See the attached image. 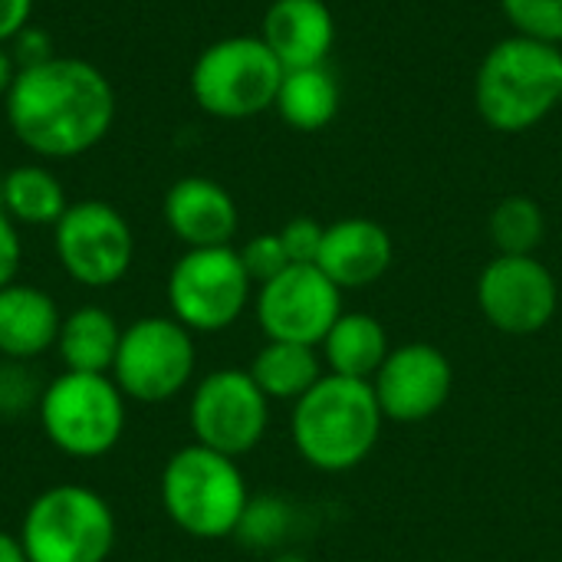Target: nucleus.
I'll use <instances>...</instances> for the list:
<instances>
[{
  "label": "nucleus",
  "mask_w": 562,
  "mask_h": 562,
  "mask_svg": "<svg viewBox=\"0 0 562 562\" xmlns=\"http://www.w3.org/2000/svg\"><path fill=\"white\" fill-rule=\"evenodd\" d=\"M3 109L23 148L43 158H76L109 135L115 92L92 63L53 56L40 66L16 69Z\"/></svg>",
  "instance_id": "obj_1"
},
{
  "label": "nucleus",
  "mask_w": 562,
  "mask_h": 562,
  "mask_svg": "<svg viewBox=\"0 0 562 562\" xmlns=\"http://www.w3.org/2000/svg\"><path fill=\"white\" fill-rule=\"evenodd\" d=\"M382 408L372 382L326 372L300 402H293L290 435L300 458L326 474L359 468L379 445Z\"/></svg>",
  "instance_id": "obj_2"
},
{
  "label": "nucleus",
  "mask_w": 562,
  "mask_h": 562,
  "mask_svg": "<svg viewBox=\"0 0 562 562\" xmlns=\"http://www.w3.org/2000/svg\"><path fill=\"white\" fill-rule=\"evenodd\" d=\"M474 105L494 132L520 135L562 105V46L507 36L474 76Z\"/></svg>",
  "instance_id": "obj_3"
},
{
  "label": "nucleus",
  "mask_w": 562,
  "mask_h": 562,
  "mask_svg": "<svg viewBox=\"0 0 562 562\" xmlns=\"http://www.w3.org/2000/svg\"><path fill=\"white\" fill-rule=\"evenodd\" d=\"M158 497L168 520L191 540L234 537L250 504L240 464L198 441L178 448L165 461Z\"/></svg>",
  "instance_id": "obj_4"
},
{
  "label": "nucleus",
  "mask_w": 562,
  "mask_h": 562,
  "mask_svg": "<svg viewBox=\"0 0 562 562\" xmlns=\"http://www.w3.org/2000/svg\"><path fill=\"white\" fill-rule=\"evenodd\" d=\"M36 418L43 438L72 461H95L119 448L128 422V398L112 375L59 372L40 389Z\"/></svg>",
  "instance_id": "obj_5"
},
{
  "label": "nucleus",
  "mask_w": 562,
  "mask_h": 562,
  "mask_svg": "<svg viewBox=\"0 0 562 562\" xmlns=\"http://www.w3.org/2000/svg\"><path fill=\"white\" fill-rule=\"evenodd\" d=\"M112 504L82 484L40 491L20 520V543L30 562H105L115 550Z\"/></svg>",
  "instance_id": "obj_6"
},
{
  "label": "nucleus",
  "mask_w": 562,
  "mask_h": 562,
  "mask_svg": "<svg viewBox=\"0 0 562 562\" xmlns=\"http://www.w3.org/2000/svg\"><path fill=\"white\" fill-rule=\"evenodd\" d=\"M283 72L260 36H227L194 59L191 95L214 119H250L273 109Z\"/></svg>",
  "instance_id": "obj_7"
},
{
  "label": "nucleus",
  "mask_w": 562,
  "mask_h": 562,
  "mask_svg": "<svg viewBox=\"0 0 562 562\" xmlns=\"http://www.w3.org/2000/svg\"><path fill=\"white\" fill-rule=\"evenodd\" d=\"M198 369L194 333L175 316H142L122 329L112 382L128 402L161 405L181 395Z\"/></svg>",
  "instance_id": "obj_8"
},
{
  "label": "nucleus",
  "mask_w": 562,
  "mask_h": 562,
  "mask_svg": "<svg viewBox=\"0 0 562 562\" xmlns=\"http://www.w3.org/2000/svg\"><path fill=\"white\" fill-rule=\"evenodd\" d=\"M254 293V280L247 277L240 254L234 247H194L184 250L165 283L168 316H175L184 329L198 333H224L231 329Z\"/></svg>",
  "instance_id": "obj_9"
},
{
  "label": "nucleus",
  "mask_w": 562,
  "mask_h": 562,
  "mask_svg": "<svg viewBox=\"0 0 562 562\" xmlns=\"http://www.w3.org/2000/svg\"><path fill=\"white\" fill-rule=\"evenodd\" d=\"M53 247L63 273L86 290L122 283L135 260V234L119 207L105 201H76L53 227Z\"/></svg>",
  "instance_id": "obj_10"
},
{
  "label": "nucleus",
  "mask_w": 562,
  "mask_h": 562,
  "mask_svg": "<svg viewBox=\"0 0 562 562\" xmlns=\"http://www.w3.org/2000/svg\"><path fill=\"white\" fill-rule=\"evenodd\" d=\"M188 425L198 445L237 461L263 441L270 398L257 389L247 369H214L198 379L191 392Z\"/></svg>",
  "instance_id": "obj_11"
},
{
  "label": "nucleus",
  "mask_w": 562,
  "mask_h": 562,
  "mask_svg": "<svg viewBox=\"0 0 562 562\" xmlns=\"http://www.w3.org/2000/svg\"><path fill=\"white\" fill-rule=\"evenodd\" d=\"M254 310L267 339L319 349L342 316V290L316 263H290L257 290Z\"/></svg>",
  "instance_id": "obj_12"
},
{
  "label": "nucleus",
  "mask_w": 562,
  "mask_h": 562,
  "mask_svg": "<svg viewBox=\"0 0 562 562\" xmlns=\"http://www.w3.org/2000/svg\"><path fill=\"white\" fill-rule=\"evenodd\" d=\"M477 306L504 336H533L550 326L560 306L557 277L543 260L497 254L477 280Z\"/></svg>",
  "instance_id": "obj_13"
},
{
  "label": "nucleus",
  "mask_w": 562,
  "mask_h": 562,
  "mask_svg": "<svg viewBox=\"0 0 562 562\" xmlns=\"http://www.w3.org/2000/svg\"><path fill=\"white\" fill-rule=\"evenodd\" d=\"M372 389L385 418L418 425L448 405L454 392V369L438 346L405 342L389 352L372 379Z\"/></svg>",
  "instance_id": "obj_14"
},
{
  "label": "nucleus",
  "mask_w": 562,
  "mask_h": 562,
  "mask_svg": "<svg viewBox=\"0 0 562 562\" xmlns=\"http://www.w3.org/2000/svg\"><path fill=\"white\" fill-rule=\"evenodd\" d=\"M165 224L188 247H231L240 214L231 191L211 178L191 175L168 188Z\"/></svg>",
  "instance_id": "obj_15"
},
{
  "label": "nucleus",
  "mask_w": 562,
  "mask_h": 562,
  "mask_svg": "<svg viewBox=\"0 0 562 562\" xmlns=\"http://www.w3.org/2000/svg\"><path fill=\"white\" fill-rule=\"evenodd\" d=\"M392 257H395L392 237L379 221L342 217L326 227L316 267L339 290H362L389 273Z\"/></svg>",
  "instance_id": "obj_16"
},
{
  "label": "nucleus",
  "mask_w": 562,
  "mask_h": 562,
  "mask_svg": "<svg viewBox=\"0 0 562 562\" xmlns=\"http://www.w3.org/2000/svg\"><path fill=\"white\" fill-rule=\"evenodd\" d=\"M260 40L283 69L323 66L336 43V20L326 0H273L263 13Z\"/></svg>",
  "instance_id": "obj_17"
},
{
  "label": "nucleus",
  "mask_w": 562,
  "mask_h": 562,
  "mask_svg": "<svg viewBox=\"0 0 562 562\" xmlns=\"http://www.w3.org/2000/svg\"><path fill=\"white\" fill-rule=\"evenodd\" d=\"M63 313L56 300L33 286L13 280L0 290V359L3 362H33L56 349Z\"/></svg>",
  "instance_id": "obj_18"
},
{
  "label": "nucleus",
  "mask_w": 562,
  "mask_h": 562,
  "mask_svg": "<svg viewBox=\"0 0 562 562\" xmlns=\"http://www.w3.org/2000/svg\"><path fill=\"white\" fill-rule=\"evenodd\" d=\"M119 319L102 306H76L63 316L59 336H56V356L66 372H89V375H109L119 342H122Z\"/></svg>",
  "instance_id": "obj_19"
},
{
  "label": "nucleus",
  "mask_w": 562,
  "mask_h": 562,
  "mask_svg": "<svg viewBox=\"0 0 562 562\" xmlns=\"http://www.w3.org/2000/svg\"><path fill=\"white\" fill-rule=\"evenodd\" d=\"M319 349L333 375L362 379V382H372L392 352L382 323L369 313H342L326 333V339L319 342Z\"/></svg>",
  "instance_id": "obj_20"
},
{
  "label": "nucleus",
  "mask_w": 562,
  "mask_h": 562,
  "mask_svg": "<svg viewBox=\"0 0 562 562\" xmlns=\"http://www.w3.org/2000/svg\"><path fill=\"white\" fill-rule=\"evenodd\" d=\"M247 372L270 402H300L326 375L316 346L277 342V339H267L257 349Z\"/></svg>",
  "instance_id": "obj_21"
},
{
  "label": "nucleus",
  "mask_w": 562,
  "mask_h": 562,
  "mask_svg": "<svg viewBox=\"0 0 562 562\" xmlns=\"http://www.w3.org/2000/svg\"><path fill=\"white\" fill-rule=\"evenodd\" d=\"M339 102H342L339 82L323 63V66H306V69H286L273 109L290 128L319 132L336 119Z\"/></svg>",
  "instance_id": "obj_22"
},
{
  "label": "nucleus",
  "mask_w": 562,
  "mask_h": 562,
  "mask_svg": "<svg viewBox=\"0 0 562 562\" xmlns=\"http://www.w3.org/2000/svg\"><path fill=\"white\" fill-rule=\"evenodd\" d=\"M0 207L20 227H56L69 201L53 171L40 165H20L0 178Z\"/></svg>",
  "instance_id": "obj_23"
},
{
  "label": "nucleus",
  "mask_w": 562,
  "mask_h": 562,
  "mask_svg": "<svg viewBox=\"0 0 562 562\" xmlns=\"http://www.w3.org/2000/svg\"><path fill=\"white\" fill-rule=\"evenodd\" d=\"M487 234L497 254L507 257H533L547 237L543 207L527 194H507L494 204L487 217Z\"/></svg>",
  "instance_id": "obj_24"
},
{
  "label": "nucleus",
  "mask_w": 562,
  "mask_h": 562,
  "mask_svg": "<svg viewBox=\"0 0 562 562\" xmlns=\"http://www.w3.org/2000/svg\"><path fill=\"white\" fill-rule=\"evenodd\" d=\"M286 530H290L286 501H280V497H250L234 537H240V543H247L254 550H270L286 537Z\"/></svg>",
  "instance_id": "obj_25"
},
{
  "label": "nucleus",
  "mask_w": 562,
  "mask_h": 562,
  "mask_svg": "<svg viewBox=\"0 0 562 562\" xmlns=\"http://www.w3.org/2000/svg\"><path fill=\"white\" fill-rule=\"evenodd\" d=\"M517 36L562 46V0H501Z\"/></svg>",
  "instance_id": "obj_26"
},
{
  "label": "nucleus",
  "mask_w": 562,
  "mask_h": 562,
  "mask_svg": "<svg viewBox=\"0 0 562 562\" xmlns=\"http://www.w3.org/2000/svg\"><path fill=\"white\" fill-rule=\"evenodd\" d=\"M237 254H240V263H244L247 277H250L257 286L270 283L273 277H280V273L290 267V257H286V250H283L280 234H257V237H250Z\"/></svg>",
  "instance_id": "obj_27"
},
{
  "label": "nucleus",
  "mask_w": 562,
  "mask_h": 562,
  "mask_svg": "<svg viewBox=\"0 0 562 562\" xmlns=\"http://www.w3.org/2000/svg\"><path fill=\"white\" fill-rule=\"evenodd\" d=\"M277 234L283 240V250H286L290 263H316L319 260V247H323V237H326V227L319 221L293 217Z\"/></svg>",
  "instance_id": "obj_28"
},
{
  "label": "nucleus",
  "mask_w": 562,
  "mask_h": 562,
  "mask_svg": "<svg viewBox=\"0 0 562 562\" xmlns=\"http://www.w3.org/2000/svg\"><path fill=\"white\" fill-rule=\"evenodd\" d=\"M10 43H13V53L10 56H13L16 69H30V66H40V63L53 59V40L40 26H30L26 23Z\"/></svg>",
  "instance_id": "obj_29"
},
{
  "label": "nucleus",
  "mask_w": 562,
  "mask_h": 562,
  "mask_svg": "<svg viewBox=\"0 0 562 562\" xmlns=\"http://www.w3.org/2000/svg\"><path fill=\"white\" fill-rule=\"evenodd\" d=\"M23 263V240H20V224L0 207V290L10 286L20 273Z\"/></svg>",
  "instance_id": "obj_30"
},
{
  "label": "nucleus",
  "mask_w": 562,
  "mask_h": 562,
  "mask_svg": "<svg viewBox=\"0 0 562 562\" xmlns=\"http://www.w3.org/2000/svg\"><path fill=\"white\" fill-rule=\"evenodd\" d=\"M33 13V0H0V43H10Z\"/></svg>",
  "instance_id": "obj_31"
},
{
  "label": "nucleus",
  "mask_w": 562,
  "mask_h": 562,
  "mask_svg": "<svg viewBox=\"0 0 562 562\" xmlns=\"http://www.w3.org/2000/svg\"><path fill=\"white\" fill-rule=\"evenodd\" d=\"M0 562H30L23 553V543L16 533H7L0 530Z\"/></svg>",
  "instance_id": "obj_32"
},
{
  "label": "nucleus",
  "mask_w": 562,
  "mask_h": 562,
  "mask_svg": "<svg viewBox=\"0 0 562 562\" xmlns=\"http://www.w3.org/2000/svg\"><path fill=\"white\" fill-rule=\"evenodd\" d=\"M13 76H16V63H13L10 49H3V43H0V99H7V92L13 86Z\"/></svg>",
  "instance_id": "obj_33"
},
{
  "label": "nucleus",
  "mask_w": 562,
  "mask_h": 562,
  "mask_svg": "<svg viewBox=\"0 0 562 562\" xmlns=\"http://www.w3.org/2000/svg\"><path fill=\"white\" fill-rule=\"evenodd\" d=\"M270 562H306L303 557H296V553H280V557H273Z\"/></svg>",
  "instance_id": "obj_34"
},
{
  "label": "nucleus",
  "mask_w": 562,
  "mask_h": 562,
  "mask_svg": "<svg viewBox=\"0 0 562 562\" xmlns=\"http://www.w3.org/2000/svg\"><path fill=\"white\" fill-rule=\"evenodd\" d=\"M3 415H7V408H3V402H0V425H3Z\"/></svg>",
  "instance_id": "obj_35"
}]
</instances>
